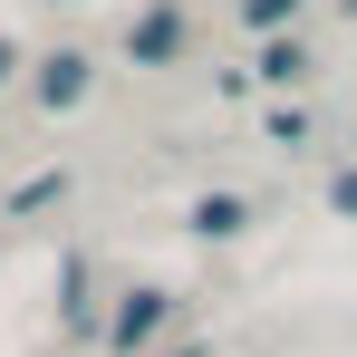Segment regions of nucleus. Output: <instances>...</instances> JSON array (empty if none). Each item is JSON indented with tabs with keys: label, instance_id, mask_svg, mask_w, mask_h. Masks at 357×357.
I'll list each match as a JSON object with an SVG mask.
<instances>
[{
	"label": "nucleus",
	"instance_id": "nucleus-6",
	"mask_svg": "<svg viewBox=\"0 0 357 357\" xmlns=\"http://www.w3.org/2000/svg\"><path fill=\"white\" fill-rule=\"evenodd\" d=\"M328 203H338V213H357V174H338V183H328Z\"/></svg>",
	"mask_w": 357,
	"mask_h": 357
},
{
	"label": "nucleus",
	"instance_id": "nucleus-3",
	"mask_svg": "<svg viewBox=\"0 0 357 357\" xmlns=\"http://www.w3.org/2000/svg\"><path fill=\"white\" fill-rule=\"evenodd\" d=\"M174 39H183V20H174V10H145V29H135V59H174Z\"/></svg>",
	"mask_w": 357,
	"mask_h": 357
},
{
	"label": "nucleus",
	"instance_id": "nucleus-4",
	"mask_svg": "<svg viewBox=\"0 0 357 357\" xmlns=\"http://www.w3.org/2000/svg\"><path fill=\"white\" fill-rule=\"evenodd\" d=\"M193 222H203V232H241V203H232V193H213V203H203Z\"/></svg>",
	"mask_w": 357,
	"mask_h": 357
},
{
	"label": "nucleus",
	"instance_id": "nucleus-2",
	"mask_svg": "<svg viewBox=\"0 0 357 357\" xmlns=\"http://www.w3.org/2000/svg\"><path fill=\"white\" fill-rule=\"evenodd\" d=\"M39 97H49V107H77V97H87V59H49L39 68Z\"/></svg>",
	"mask_w": 357,
	"mask_h": 357
},
{
	"label": "nucleus",
	"instance_id": "nucleus-8",
	"mask_svg": "<svg viewBox=\"0 0 357 357\" xmlns=\"http://www.w3.org/2000/svg\"><path fill=\"white\" fill-rule=\"evenodd\" d=\"M174 357H203V348H174Z\"/></svg>",
	"mask_w": 357,
	"mask_h": 357
},
{
	"label": "nucleus",
	"instance_id": "nucleus-7",
	"mask_svg": "<svg viewBox=\"0 0 357 357\" xmlns=\"http://www.w3.org/2000/svg\"><path fill=\"white\" fill-rule=\"evenodd\" d=\"M0 77H10V39H0Z\"/></svg>",
	"mask_w": 357,
	"mask_h": 357
},
{
	"label": "nucleus",
	"instance_id": "nucleus-1",
	"mask_svg": "<svg viewBox=\"0 0 357 357\" xmlns=\"http://www.w3.org/2000/svg\"><path fill=\"white\" fill-rule=\"evenodd\" d=\"M165 309H174L165 290H126V309H116V348H135V338H155V328H165Z\"/></svg>",
	"mask_w": 357,
	"mask_h": 357
},
{
	"label": "nucleus",
	"instance_id": "nucleus-5",
	"mask_svg": "<svg viewBox=\"0 0 357 357\" xmlns=\"http://www.w3.org/2000/svg\"><path fill=\"white\" fill-rule=\"evenodd\" d=\"M241 10H251V20L271 29V20H280V10H299V0H241Z\"/></svg>",
	"mask_w": 357,
	"mask_h": 357
}]
</instances>
